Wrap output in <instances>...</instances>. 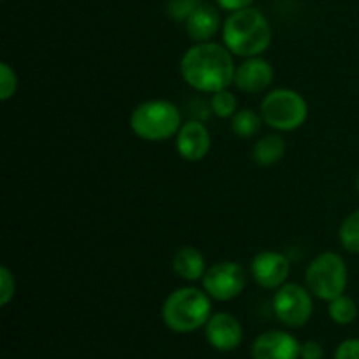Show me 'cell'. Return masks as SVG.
<instances>
[{
	"label": "cell",
	"instance_id": "obj_1",
	"mask_svg": "<svg viewBox=\"0 0 359 359\" xmlns=\"http://www.w3.org/2000/svg\"><path fill=\"white\" fill-rule=\"evenodd\" d=\"M233 53L219 42H195L182 55L179 72L182 81L200 93H216L233 84Z\"/></svg>",
	"mask_w": 359,
	"mask_h": 359
},
{
	"label": "cell",
	"instance_id": "obj_2",
	"mask_svg": "<svg viewBox=\"0 0 359 359\" xmlns=\"http://www.w3.org/2000/svg\"><path fill=\"white\" fill-rule=\"evenodd\" d=\"M221 35L223 44L233 53V56L241 58L262 56L272 44V27L269 20L252 6L228 14Z\"/></svg>",
	"mask_w": 359,
	"mask_h": 359
},
{
	"label": "cell",
	"instance_id": "obj_3",
	"mask_svg": "<svg viewBox=\"0 0 359 359\" xmlns=\"http://www.w3.org/2000/svg\"><path fill=\"white\" fill-rule=\"evenodd\" d=\"M212 316V298L203 287H177L161 305V321L174 333H193Z\"/></svg>",
	"mask_w": 359,
	"mask_h": 359
},
{
	"label": "cell",
	"instance_id": "obj_4",
	"mask_svg": "<svg viewBox=\"0 0 359 359\" xmlns=\"http://www.w3.org/2000/svg\"><path fill=\"white\" fill-rule=\"evenodd\" d=\"M182 126L181 109L170 100L153 98L137 105L130 114V128L147 142H165Z\"/></svg>",
	"mask_w": 359,
	"mask_h": 359
},
{
	"label": "cell",
	"instance_id": "obj_5",
	"mask_svg": "<svg viewBox=\"0 0 359 359\" xmlns=\"http://www.w3.org/2000/svg\"><path fill=\"white\" fill-rule=\"evenodd\" d=\"M263 123L277 132H294L302 128L309 118V104L298 91L291 88H277L269 91L259 104Z\"/></svg>",
	"mask_w": 359,
	"mask_h": 359
},
{
	"label": "cell",
	"instance_id": "obj_6",
	"mask_svg": "<svg viewBox=\"0 0 359 359\" xmlns=\"http://www.w3.org/2000/svg\"><path fill=\"white\" fill-rule=\"evenodd\" d=\"M349 270L346 259L335 251H325L316 256L305 270V286L312 297L332 302L346 293Z\"/></svg>",
	"mask_w": 359,
	"mask_h": 359
},
{
	"label": "cell",
	"instance_id": "obj_7",
	"mask_svg": "<svg viewBox=\"0 0 359 359\" xmlns=\"http://www.w3.org/2000/svg\"><path fill=\"white\" fill-rule=\"evenodd\" d=\"M276 318L290 328H302L311 321L314 314V300L307 286L297 283H286L276 290L272 298Z\"/></svg>",
	"mask_w": 359,
	"mask_h": 359
},
{
	"label": "cell",
	"instance_id": "obj_8",
	"mask_svg": "<svg viewBox=\"0 0 359 359\" xmlns=\"http://www.w3.org/2000/svg\"><path fill=\"white\" fill-rule=\"evenodd\" d=\"M248 286V272L237 262H217L209 266L202 287L212 300L230 302L241 297Z\"/></svg>",
	"mask_w": 359,
	"mask_h": 359
},
{
	"label": "cell",
	"instance_id": "obj_9",
	"mask_svg": "<svg viewBox=\"0 0 359 359\" xmlns=\"http://www.w3.org/2000/svg\"><path fill=\"white\" fill-rule=\"evenodd\" d=\"M291 273V262L284 252L259 251L251 259V276L263 290L276 291L287 283Z\"/></svg>",
	"mask_w": 359,
	"mask_h": 359
},
{
	"label": "cell",
	"instance_id": "obj_10",
	"mask_svg": "<svg viewBox=\"0 0 359 359\" xmlns=\"http://www.w3.org/2000/svg\"><path fill=\"white\" fill-rule=\"evenodd\" d=\"M273 77H276V72L269 60L263 56H251V58H244V62L235 69L233 86L241 93L258 95L272 86Z\"/></svg>",
	"mask_w": 359,
	"mask_h": 359
},
{
	"label": "cell",
	"instance_id": "obj_11",
	"mask_svg": "<svg viewBox=\"0 0 359 359\" xmlns=\"http://www.w3.org/2000/svg\"><path fill=\"white\" fill-rule=\"evenodd\" d=\"M203 330H205L207 342L221 353H231L244 340V328H242L241 321L230 312L212 314Z\"/></svg>",
	"mask_w": 359,
	"mask_h": 359
},
{
	"label": "cell",
	"instance_id": "obj_12",
	"mask_svg": "<svg viewBox=\"0 0 359 359\" xmlns=\"http://www.w3.org/2000/svg\"><path fill=\"white\" fill-rule=\"evenodd\" d=\"M302 344L294 335L283 330H270L252 342V359H300Z\"/></svg>",
	"mask_w": 359,
	"mask_h": 359
},
{
	"label": "cell",
	"instance_id": "obj_13",
	"mask_svg": "<svg viewBox=\"0 0 359 359\" xmlns=\"http://www.w3.org/2000/svg\"><path fill=\"white\" fill-rule=\"evenodd\" d=\"M212 139L210 132L198 119H189L182 123L181 130L175 135V149L186 161H202L210 153Z\"/></svg>",
	"mask_w": 359,
	"mask_h": 359
},
{
	"label": "cell",
	"instance_id": "obj_14",
	"mask_svg": "<svg viewBox=\"0 0 359 359\" xmlns=\"http://www.w3.org/2000/svg\"><path fill=\"white\" fill-rule=\"evenodd\" d=\"M184 28L193 42H209L223 28V21H221V14L216 7L202 4L184 21Z\"/></svg>",
	"mask_w": 359,
	"mask_h": 359
},
{
	"label": "cell",
	"instance_id": "obj_15",
	"mask_svg": "<svg viewBox=\"0 0 359 359\" xmlns=\"http://www.w3.org/2000/svg\"><path fill=\"white\" fill-rule=\"evenodd\" d=\"M172 270L179 279L186 283H196L202 280L207 272L205 258L195 245H182L172 256Z\"/></svg>",
	"mask_w": 359,
	"mask_h": 359
},
{
	"label": "cell",
	"instance_id": "obj_16",
	"mask_svg": "<svg viewBox=\"0 0 359 359\" xmlns=\"http://www.w3.org/2000/svg\"><path fill=\"white\" fill-rule=\"evenodd\" d=\"M286 140L280 133H266L252 146V161L258 167H273L286 154Z\"/></svg>",
	"mask_w": 359,
	"mask_h": 359
},
{
	"label": "cell",
	"instance_id": "obj_17",
	"mask_svg": "<svg viewBox=\"0 0 359 359\" xmlns=\"http://www.w3.org/2000/svg\"><path fill=\"white\" fill-rule=\"evenodd\" d=\"M263 118L259 112L252 109H238L230 118L231 133L238 139H252L262 130Z\"/></svg>",
	"mask_w": 359,
	"mask_h": 359
},
{
	"label": "cell",
	"instance_id": "obj_18",
	"mask_svg": "<svg viewBox=\"0 0 359 359\" xmlns=\"http://www.w3.org/2000/svg\"><path fill=\"white\" fill-rule=\"evenodd\" d=\"M328 316L335 325H353L358 319V304L354 302V298L347 297L346 293L340 294L328 302Z\"/></svg>",
	"mask_w": 359,
	"mask_h": 359
},
{
	"label": "cell",
	"instance_id": "obj_19",
	"mask_svg": "<svg viewBox=\"0 0 359 359\" xmlns=\"http://www.w3.org/2000/svg\"><path fill=\"white\" fill-rule=\"evenodd\" d=\"M340 245L351 255H359V209L353 210L339 228Z\"/></svg>",
	"mask_w": 359,
	"mask_h": 359
},
{
	"label": "cell",
	"instance_id": "obj_20",
	"mask_svg": "<svg viewBox=\"0 0 359 359\" xmlns=\"http://www.w3.org/2000/svg\"><path fill=\"white\" fill-rule=\"evenodd\" d=\"M210 111L219 119H228L238 111V100L233 91L219 90L210 97Z\"/></svg>",
	"mask_w": 359,
	"mask_h": 359
},
{
	"label": "cell",
	"instance_id": "obj_21",
	"mask_svg": "<svg viewBox=\"0 0 359 359\" xmlns=\"http://www.w3.org/2000/svg\"><path fill=\"white\" fill-rule=\"evenodd\" d=\"M18 91V74L7 62L0 63V100L7 102Z\"/></svg>",
	"mask_w": 359,
	"mask_h": 359
},
{
	"label": "cell",
	"instance_id": "obj_22",
	"mask_svg": "<svg viewBox=\"0 0 359 359\" xmlns=\"http://www.w3.org/2000/svg\"><path fill=\"white\" fill-rule=\"evenodd\" d=\"M202 4V0H168L167 14L174 21H182L184 23Z\"/></svg>",
	"mask_w": 359,
	"mask_h": 359
},
{
	"label": "cell",
	"instance_id": "obj_23",
	"mask_svg": "<svg viewBox=\"0 0 359 359\" xmlns=\"http://www.w3.org/2000/svg\"><path fill=\"white\" fill-rule=\"evenodd\" d=\"M16 294V279L6 265L0 266V305L6 307Z\"/></svg>",
	"mask_w": 359,
	"mask_h": 359
},
{
	"label": "cell",
	"instance_id": "obj_24",
	"mask_svg": "<svg viewBox=\"0 0 359 359\" xmlns=\"http://www.w3.org/2000/svg\"><path fill=\"white\" fill-rule=\"evenodd\" d=\"M333 359H359V339H347L340 342Z\"/></svg>",
	"mask_w": 359,
	"mask_h": 359
},
{
	"label": "cell",
	"instance_id": "obj_25",
	"mask_svg": "<svg viewBox=\"0 0 359 359\" xmlns=\"http://www.w3.org/2000/svg\"><path fill=\"white\" fill-rule=\"evenodd\" d=\"M325 358V349L318 340H307L302 344L300 359H323Z\"/></svg>",
	"mask_w": 359,
	"mask_h": 359
},
{
	"label": "cell",
	"instance_id": "obj_26",
	"mask_svg": "<svg viewBox=\"0 0 359 359\" xmlns=\"http://www.w3.org/2000/svg\"><path fill=\"white\" fill-rule=\"evenodd\" d=\"M255 0H216L217 6L221 9L228 11V13H233V11L245 9V7H251Z\"/></svg>",
	"mask_w": 359,
	"mask_h": 359
},
{
	"label": "cell",
	"instance_id": "obj_27",
	"mask_svg": "<svg viewBox=\"0 0 359 359\" xmlns=\"http://www.w3.org/2000/svg\"><path fill=\"white\" fill-rule=\"evenodd\" d=\"M356 189H358V193H359V174H358V177H356Z\"/></svg>",
	"mask_w": 359,
	"mask_h": 359
}]
</instances>
